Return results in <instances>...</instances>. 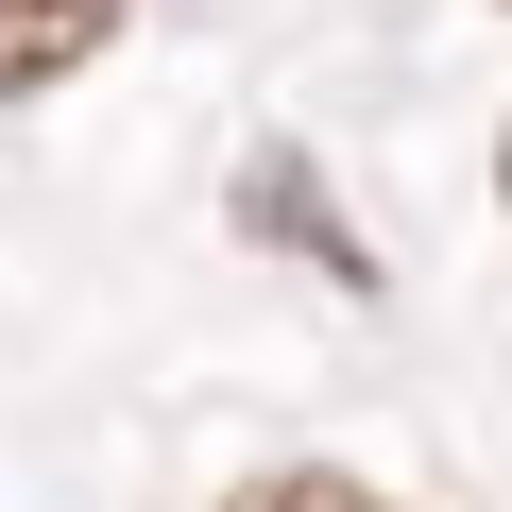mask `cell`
Returning a JSON list of instances; mask_svg holds the SVG:
<instances>
[{"instance_id": "1", "label": "cell", "mask_w": 512, "mask_h": 512, "mask_svg": "<svg viewBox=\"0 0 512 512\" xmlns=\"http://www.w3.org/2000/svg\"><path fill=\"white\" fill-rule=\"evenodd\" d=\"M120 35V0H0V103H35V86H69L86 52Z\"/></svg>"}, {"instance_id": "2", "label": "cell", "mask_w": 512, "mask_h": 512, "mask_svg": "<svg viewBox=\"0 0 512 512\" xmlns=\"http://www.w3.org/2000/svg\"><path fill=\"white\" fill-rule=\"evenodd\" d=\"M239 205H256V222H274V239H308V256H325V274H342V291L376 274V256H359V239H342V222L308 205V154H256V171H239Z\"/></svg>"}, {"instance_id": "3", "label": "cell", "mask_w": 512, "mask_h": 512, "mask_svg": "<svg viewBox=\"0 0 512 512\" xmlns=\"http://www.w3.org/2000/svg\"><path fill=\"white\" fill-rule=\"evenodd\" d=\"M222 512H393L376 478H342V461H274V478H239Z\"/></svg>"}, {"instance_id": "4", "label": "cell", "mask_w": 512, "mask_h": 512, "mask_svg": "<svg viewBox=\"0 0 512 512\" xmlns=\"http://www.w3.org/2000/svg\"><path fill=\"white\" fill-rule=\"evenodd\" d=\"M495 188H512V137H495Z\"/></svg>"}]
</instances>
